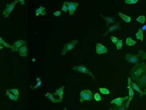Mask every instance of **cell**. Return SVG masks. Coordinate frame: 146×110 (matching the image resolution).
Segmentation results:
<instances>
[{"label": "cell", "instance_id": "44dd1931", "mask_svg": "<svg viewBox=\"0 0 146 110\" xmlns=\"http://www.w3.org/2000/svg\"><path fill=\"white\" fill-rule=\"evenodd\" d=\"M119 15H120V18L125 21V22L126 23H129L130 21H131V17L128 16H126V15H124L123 13H121V12H119Z\"/></svg>", "mask_w": 146, "mask_h": 110}, {"label": "cell", "instance_id": "4dcf8cb0", "mask_svg": "<svg viewBox=\"0 0 146 110\" xmlns=\"http://www.w3.org/2000/svg\"><path fill=\"white\" fill-rule=\"evenodd\" d=\"M93 97H94V99L97 101V102H100V101L102 100L101 95L99 94V93H95L94 96H93Z\"/></svg>", "mask_w": 146, "mask_h": 110}, {"label": "cell", "instance_id": "5b68a950", "mask_svg": "<svg viewBox=\"0 0 146 110\" xmlns=\"http://www.w3.org/2000/svg\"><path fill=\"white\" fill-rule=\"evenodd\" d=\"M134 82L139 86V88L141 89H145L146 88V69L144 72V73L139 77L138 79H137Z\"/></svg>", "mask_w": 146, "mask_h": 110}, {"label": "cell", "instance_id": "9a60e30c", "mask_svg": "<svg viewBox=\"0 0 146 110\" xmlns=\"http://www.w3.org/2000/svg\"><path fill=\"white\" fill-rule=\"evenodd\" d=\"M64 90H65V87L62 86V87L59 88V89L56 90V91H55V95H56V96H57L58 98L60 100H63V94H64Z\"/></svg>", "mask_w": 146, "mask_h": 110}, {"label": "cell", "instance_id": "4fadbf2b", "mask_svg": "<svg viewBox=\"0 0 146 110\" xmlns=\"http://www.w3.org/2000/svg\"><path fill=\"white\" fill-rule=\"evenodd\" d=\"M130 84H131V86L133 89V90H136L137 92L140 94V97L144 96V91H142V90H140V88H139V86L135 83V82H133V80L131 79V80H130Z\"/></svg>", "mask_w": 146, "mask_h": 110}, {"label": "cell", "instance_id": "7c38bea8", "mask_svg": "<svg viewBox=\"0 0 146 110\" xmlns=\"http://www.w3.org/2000/svg\"><path fill=\"white\" fill-rule=\"evenodd\" d=\"M96 51L98 55H102V54H105L108 52V49L102 45V44H97V46H96Z\"/></svg>", "mask_w": 146, "mask_h": 110}, {"label": "cell", "instance_id": "cb8c5ba5", "mask_svg": "<svg viewBox=\"0 0 146 110\" xmlns=\"http://www.w3.org/2000/svg\"><path fill=\"white\" fill-rule=\"evenodd\" d=\"M136 43L137 42L135 40H133V39L131 38H127L126 40V44L127 45H129V46H132V45H135Z\"/></svg>", "mask_w": 146, "mask_h": 110}, {"label": "cell", "instance_id": "484cf974", "mask_svg": "<svg viewBox=\"0 0 146 110\" xmlns=\"http://www.w3.org/2000/svg\"><path fill=\"white\" fill-rule=\"evenodd\" d=\"M115 45H116V49L117 50H121L122 49V47H123V41L121 40V39H118V41H117V43L115 44Z\"/></svg>", "mask_w": 146, "mask_h": 110}, {"label": "cell", "instance_id": "603a6c76", "mask_svg": "<svg viewBox=\"0 0 146 110\" xmlns=\"http://www.w3.org/2000/svg\"><path fill=\"white\" fill-rule=\"evenodd\" d=\"M5 94L7 95V96H9V98L11 99V100H13V101H17V99H18V97L15 96L14 94H12L10 90H6Z\"/></svg>", "mask_w": 146, "mask_h": 110}, {"label": "cell", "instance_id": "60d3db41", "mask_svg": "<svg viewBox=\"0 0 146 110\" xmlns=\"http://www.w3.org/2000/svg\"><path fill=\"white\" fill-rule=\"evenodd\" d=\"M63 110H67V108H64Z\"/></svg>", "mask_w": 146, "mask_h": 110}, {"label": "cell", "instance_id": "30bf717a", "mask_svg": "<svg viewBox=\"0 0 146 110\" xmlns=\"http://www.w3.org/2000/svg\"><path fill=\"white\" fill-rule=\"evenodd\" d=\"M130 80H131V78H128V79H127V82H128V85H127V90H128V100H127V102L126 104L129 105L130 102L133 99V97H134V90H133V89L132 88L131 86V84H130Z\"/></svg>", "mask_w": 146, "mask_h": 110}, {"label": "cell", "instance_id": "836d02e7", "mask_svg": "<svg viewBox=\"0 0 146 110\" xmlns=\"http://www.w3.org/2000/svg\"><path fill=\"white\" fill-rule=\"evenodd\" d=\"M110 39H111V41H112L113 44H115L117 43V41H118V38H116V37H114V36H111Z\"/></svg>", "mask_w": 146, "mask_h": 110}, {"label": "cell", "instance_id": "e575fe53", "mask_svg": "<svg viewBox=\"0 0 146 110\" xmlns=\"http://www.w3.org/2000/svg\"><path fill=\"white\" fill-rule=\"evenodd\" d=\"M53 15L55 16H60V15H61V11L60 10H57V11H55L54 13H53Z\"/></svg>", "mask_w": 146, "mask_h": 110}, {"label": "cell", "instance_id": "4316f807", "mask_svg": "<svg viewBox=\"0 0 146 110\" xmlns=\"http://www.w3.org/2000/svg\"><path fill=\"white\" fill-rule=\"evenodd\" d=\"M0 45H2V46H4V47H7V48H10L11 49V45L7 44V42H5L4 39L2 38H0Z\"/></svg>", "mask_w": 146, "mask_h": 110}, {"label": "cell", "instance_id": "d590c367", "mask_svg": "<svg viewBox=\"0 0 146 110\" xmlns=\"http://www.w3.org/2000/svg\"><path fill=\"white\" fill-rule=\"evenodd\" d=\"M19 2H21V5H24L25 4V0H18Z\"/></svg>", "mask_w": 146, "mask_h": 110}, {"label": "cell", "instance_id": "7402d4cb", "mask_svg": "<svg viewBox=\"0 0 146 110\" xmlns=\"http://www.w3.org/2000/svg\"><path fill=\"white\" fill-rule=\"evenodd\" d=\"M128 104H126V103H123L122 105L120 106H114V110H126L127 108H128Z\"/></svg>", "mask_w": 146, "mask_h": 110}, {"label": "cell", "instance_id": "d4e9b609", "mask_svg": "<svg viewBox=\"0 0 146 110\" xmlns=\"http://www.w3.org/2000/svg\"><path fill=\"white\" fill-rule=\"evenodd\" d=\"M136 21H138V22L140 23V24H144L145 21H146V17L144 16H138V18H137Z\"/></svg>", "mask_w": 146, "mask_h": 110}, {"label": "cell", "instance_id": "d6a6232c", "mask_svg": "<svg viewBox=\"0 0 146 110\" xmlns=\"http://www.w3.org/2000/svg\"><path fill=\"white\" fill-rule=\"evenodd\" d=\"M62 11L63 12H68V6L65 4V3L63 2V8H62Z\"/></svg>", "mask_w": 146, "mask_h": 110}, {"label": "cell", "instance_id": "7a4b0ae2", "mask_svg": "<svg viewBox=\"0 0 146 110\" xmlns=\"http://www.w3.org/2000/svg\"><path fill=\"white\" fill-rule=\"evenodd\" d=\"M92 99V93L91 90H82L81 92L80 93V102H83L85 101H91Z\"/></svg>", "mask_w": 146, "mask_h": 110}, {"label": "cell", "instance_id": "f546056e", "mask_svg": "<svg viewBox=\"0 0 146 110\" xmlns=\"http://www.w3.org/2000/svg\"><path fill=\"white\" fill-rule=\"evenodd\" d=\"M10 91L12 93V94H14L15 96H19V95H20V92H19V90L18 89H11L10 90Z\"/></svg>", "mask_w": 146, "mask_h": 110}, {"label": "cell", "instance_id": "277c9868", "mask_svg": "<svg viewBox=\"0 0 146 110\" xmlns=\"http://www.w3.org/2000/svg\"><path fill=\"white\" fill-rule=\"evenodd\" d=\"M73 70H74V71H78L80 73H86V74H89L90 76H92V78L94 79H95V76L94 74H93L92 73H91L89 71V69L86 68V66L84 65H79V66H74L73 67Z\"/></svg>", "mask_w": 146, "mask_h": 110}, {"label": "cell", "instance_id": "6da1fadb", "mask_svg": "<svg viewBox=\"0 0 146 110\" xmlns=\"http://www.w3.org/2000/svg\"><path fill=\"white\" fill-rule=\"evenodd\" d=\"M146 69V65L144 62H138L134 65L132 69L130 71V74H131V79L132 80H136L137 79H138L140 76L144 73V72Z\"/></svg>", "mask_w": 146, "mask_h": 110}, {"label": "cell", "instance_id": "8fae6325", "mask_svg": "<svg viewBox=\"0 0 146 110\" xmlns=\"http://www.w3.org/2000/svg\"><path fill=\"white\" fill-rule=\"evenodd\" d=\"M128 100V96L126 97H117V98L112 100L110 102V104L114 105V106H120L124 103V101Z\"/></svg>", "mask_w": 146, "mask_h": 110}, {"label": "cell", "instance_id": "e0dca14e", "mask_svg": "<svg viewBox=\"0 0 146 110\" xmlns=\"http://www.w3.org/2000/svg\"><path fill=\"white\" fill-rule=\"evenodd\" d=\"M35 14H36V16H45L46 15V10L44 6H40L39 7L37 10H35Z\"/></svg>", "mask_w": 146, "mask_h": 110}, {"label": "cell", "instance_id": "ab89813d", "mask_svg": "<svg viewBox=\"0 0 146 110\" xmlns=\"http://www.w3.org/2000/svg\"><path fill=\"white\" fill-rule=\"evenodd\" d=\"M108 110H114V108H110Z\"/></svg>", "mask_w": 146, "mask_h": 110}, {"label": "cell", "instance_id": "2e32d148", "mask_svg": "<svg viewBox=\"0 0 146 110\" xmlns=\"http://www.w3.org/2000/svg\"><path fill=\"white\" fill-rule=\"evenodd\" d=\"M100 16L102 18H104V19L105 20V21H106V24L108 27H110V24H114V22H115V19H114V17H108V16H104V15H100Z\"/></svg>", "mask_w": 146, "mask_h": 110}, {"label": "cell", "instance_id": "74e56055", "mask_svg": "<svg viewBox=\"0 0 146 110\" xmlns=\"http://www.w3.org/2000/svg\"><path fill=\"white\" fill-rule=\"evenodd\" d=\"M144 95H146V88H145L144 90Z\"/></svg>", "mask_w": 146, "mask_h": 110}, {"label": "cell", "instance_id": "d6986e66", "mask_svg": "<svg viewBox=\"0 0 146 110\" xmlns=\"http://www.w3.org/2000/svg\"><path fill=\"white\" fill-rule=\"evenodd\" d=\"M45 96L47 97V98H49L50 100H51V102H52L53 103H59V102H62V100L55 98V96H54L51 93H49V92L46 93V94H45Z\"/></svg>", "mask_w": 146, "mask_h": 110}, {"label": "cell", "instance_id": "5bb4252c", "mask_svg": "<svg viewBox=\"0 0 146 110\" xmlns=\"http://www.w3.org/2000/svg\"><path fill=\"white\" fill-rule=\"evenodd\" d=\"M119 29H120V24H119V23H117L116 25L110 26V27H108V31H107L106 33H104V35H102V36L104 37V36H106L107 34H108V33H110L115 31V30H119Z\"/></svg>", "mask_w": 146, "mask_h": 110}, {"label": "cell", "instance_id": "1f68e13d", "mask_svg": "<svg viewBox=\"0 0 146 110\" xmlns=\"http://www.w3.org/2000/svg\"><path fill=\"white\" fill-rule=\"evenodd\" d=\"M138 0H125V3L127 4H134Z\"/></svg>", "mask_w": 146, "mask_h": 110}, {"label": "cell", "instance_id": "83f0119b", "mask_svg": "<svg viewBox=\"0 0 146 110\" xmlns=\"http://www.w3.org/2000/svg\"><path fill=\"white\" fill-rule=\"evenodd\" d=\"M99 91H100V92L102 94H104V95H108V94L110 93V90H108L107 88H104V87L99 88Z\"/></svg>", "mask_w": 146, "mask_h": 110}, {"label": "cell", "instance_id": "f35d334b", "mask_svg": "<svg viewBox=\"0 0 146 110\" xmlns=\"http://www.w3.org/2000/svg\"><path fill=\"white\" fill-rule=\"evenodd\" d=\"M3 47H4V46H2V45H0V50H2V49H3Z\"/></svg>", "mask_w": 146, "mask_h": 110}, {"label": "cell", "instance_id": "ffe728a7", "mask_svg": "<svg viewBox=\"0 0 146 110\" xmlns=\"http://www.w3.org/2000/svg\"><path fill=\"white\" fill-rule=\"evenodd\" d=\"M135 36H136V38L138 39V40H140V41L144 40V32H143L142 29L139 28L138 31L137 32V33L135 34Z\"/></svg>", "mask_w": 146, "mask_h": 110}, {"label": "cell", "instance_id": "9c48e42d", "mask_svg": "<svg viewBox=\"0 0 146 110\" xmlns=\"http://www.w3.org/2000/svg\"><path fill=\"white\" fill-rule=\"evenodd\" d=\"M27 44V42L25 40H22V39H21V40H17L14 42L13 45H11V50L13 51V52H15V51H18V50L21 47Z\"/></svg>", "mask_w": 146, "mask_h": 110}, {"label": "cell", "instance_id": "f1b7e54d", "mask_svg": "<svg viewBox=\"0 0 146 110\" xmlns=\"http://www.w3.org/2000/svg\"><path fill=\"white\" fill-rule=\"evenodd\" d=\"M138 56H140L142 59L146 60V52L144 50H139L138 51Z\"/></svg>", "mask_w": 146, "mask_h": 110}, {"label": "cell", "instance_id": "8992f818", "mask_svg": "<svg viewBox=\"0 0 146 110\" xmlns=\"http://www.w3.org/2000/svg\"><path fill=\"white\" fill-rule=\"evenodd\" d=\"M18 2H19V1H18V0H15V1H14L13 3H12V4L6 5L5 10H4V12H3V14H4V17L7 18V17L10 16V15L11 14L12 10H14V8L15 7V5H16V4H17Z\"/></svg>", "mask_w": 146, "mask_h": 110}, {"label": "cell", "instance_id": "3957f363", "mask_svg": "<svg viewBox=\"0 0 146 110\" xmlns=\"http://www.w3.org/2000/svg\"><path fill=\"white\" fill-rule=\"evenodd\" d=\"M79 43V41L77 40V39H74V40H72V42L68 43V44H65L64 46H63V50H62V56H64V55H66V53L68 52V51H70L72 50L74 48V46H75V44H77Z\"/></svg>", "mask_w": 146, "mask_h": 110}, {"label": "cell", "instance_id": "ba28073f", "mask_svg": "<svg viewBox=\"0 0 146 110\" xmlns=\"http://www.w3.org/2000/svg\"><path fill=\"white\" fill-rule=\"evenodd\" d=\"M126 60L130 63L132 64H137L138 63L139 60V56L138 55H132V54H126Z\"/></svg>", "mask_w": 146, "mask_h": 110}, {"label": "cell", "instance_id": "52a82bcc", "mask_svg": "<svg viewBox=\"0 0 146 110\" xmlns=\"http://www.w3.org/2000/svg\"><path fill=\"white\" fill-rule=\"evenodd\" d=\"M65 4L68 6V12H69V15L70 16H73L74 14V12H75L77 7L79 6L78 3H75V2H68V1H64Z\"/></svg>", "mask_w": 146, "mask_h": 110}, {"label": "cell", "instance_id": "8d00e7d4", "mask_svg": "<svg viewBox=\"0 0 146 110\" xmlns=\"http://www.w3.org/2000/svg\"><path fill=\"white\" fill-rule=\"evenodd\" d=\"M142 30H143V32H144V30H146V25L142 27Z\"/></svg>", "mask_w": 146, "mask_h": 110}, {"label": "cell", "instance_id": "ac0fdd59", "mask_svg": "<svg viewBox=\"0 0 146 110\" xmlns=\"http://www.w3.org/2000/svg\"><path fill=\"white\" fill-rule=\"evenodd\" d=\"M18 52H19V55L21 56L26 57L27 55V45L25 44V45H23V46H21L19 50H18Z\"/></svg>", "mask_w": 146, "mask_h": 110}]
</instances>
